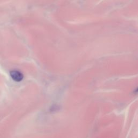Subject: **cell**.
Returning <instances> with one entry per match:
<instances>
[{"label":"cell","mask_w":138,"mask_h":138,"mask_svg":"<svg viewBox=\"0 0 138 138\" xmlns=\"http://www.w3.org/2000/svg\"><path fill=\"white\" fill-rule=\"evenodd\" d=\"M10 76L14 80L19 82L23 80L24 76L21 72L17 70H13L10 72Z\"/></svg>","instance_id":"1"}]
</instances>
